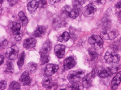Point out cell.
Here are the masks:
<instances>
[{
  "label": "cell",
  "mask_w": 121,
  "mask_h": 90,
  "mask_svg": "<svg viewBox=\"0 0 121 90\" xmlns=\"http://www.w3.org/2000/svg\"><path fill=\"white\" fill-rule=\"evenodd\" d=\"M39 6V3L36 0H32L28 3L27 5L28 10L31 13H34L38 7Z\"/></svg>",
  "instance_id": "cell-17"
},
{
  "label": "cell",
  "mask_w": 121,
  "mask_h": 90,
  "mask_svg": "<svg viewBox=\"0 0 121 90\" xmlns=\"http://www.w3.org/2000/svg\"><path fill=\"white\" fill-rule=\"evenodd\" d=\"M108 72L110 74V75L111 74H114L116 72H117L118 70V67L117 66H113L112 67H110L108 68V69H107Z\"/></svg>",
  "instance_id": "cell-31"
},
{
  "label": "cell",
  "mask_w": 121,
  "mask_h": 90,
  "mask_svg": "<svg viewBox=\"0 0 121 90\" xmlns=\"http://www.w3.org/2000/svg\"><path fill=\"white\" fill-rule=\"evenodd\" d=\"M25 57V52H23L21 53V55H20L19 58L18 59V60L17 61V63L18 67L20 69L22 68V67H23V66L24 65Z\"/></svg>",
  "instance_id": "cell-25"
},
{
  "label": "cell",
  "mask_w": 121,
  "mask_h": 90,
  "mask_svg": "<svg viewBox=\"0 0 121 90\" xmlns=\"http://www.w3.org/2000/svg\"><path fill=\"white\" fill-rule=\"evenodd\" d=\"M46 32V29L44 26H38L34 31L33 35L35 37H41L45 35Z\"/></svg>",
  "instance_id": "cell-18"
},
{
  "label": "cell",
  "mask_w": 121,
  "mask_h": 90,
  "mask_svg": "<svg viewBox=\"0 0 121 90\" xmlns=\"http://www.w3.org/2000/svg\"><path fill=\"white\" fill-rule=\"evenodd\" d=\"M3 0H1V4L3 3Z\"/></svg>",
  "instance_id": "cell-43"
},
{
  "label": "cell",
  "mask_w": 121,
  "mask_h": 90,
  "mask_svg": "<svg viewBox=\"0 0 121 90\" xmlns=\"http://www.w3.org/2000/svg\"><path fill=\"white\" fill-rule=\"evenodd\" d=\"M14 71V65L11 62H7L6 64L5 72L7 74H12Z\"/></svg>",
  "instance_id": "cell-23"
},
{
  "label": "cell",
  "mask_w": 121,
  "mask_h": 90,
  "mask_svg": "<svg viewBox=\"0 0 121 90\" xmlns=\"http://www.w3.org/2000/svg\"><path fill=\"white\" fill-rule=\"evenodd\" d=\"M39 6L41 7H44L45 5H46L47 2V0H39Z\"/></svg>",
  "instance_id": "cell-34"
},
{
  "label": "cell",
  "mask_w": 121,
  "mask_h": 90,
  "mask_svg": "<svg viewBox=\"0 0 121 90\" xmlns=\"http://www.w3.org/2000/svg\"><path fill=\"white\" fill-rule=\"evenodd\" d=\"M65 23H64L63 21H60L59 19L56 21H55V23H54V24L55 25V27H58V28L64 27Z\"/></svg>",
  "instance_id": "cell-32"
},
{
  "label": "cell",
  "mask_w": 121,
  "mask_h": 90,
  "mask_svg": "<svg viewBox=\"0 0 121 90\" xmlns=\"http://www.w3.org/2000/svg\"><path fill=\"white\" fill-rule=\"evenodd\" d=\"M8 1L9 2H11V1H13V0H8Z\"/></svg>",
  "instance_id": "cell-42"
},
{
  "label": "cell",
  "mask_w": 121,
  "mask_h": 90,
  "mask_svg": "<svg viewBox=\"0 0 121 90\" xmlns=\"http://www.w3.org/2000/svg\"><path fill=\"white\" fill-rule=\"evenodd\" d=\"M60 0H50L49 3L51 5H54L57 3H58L60 2Z\"/></svg>",
  "instance_id": "cell-37"
},
{
  "label": "cell",
  "mask_w": 121,
  "mask_h": 90,
  "mask_svg": "<svg viewBox=\"0 0 121 90\" xmlns=\"http://www.w3.org/2000/svg\"><path fill=\"white\" fill-rule=\"evenodd\" d=\"M96 11V7L93 4H89L82 9L83 15L87 17L93 16Z\"/></svg>",
  "instance_id": "cell-5"
},
{
  "label": "cell",
  "mask_w": 121,
  "mask_h": 90,
  "mask_svg": "<svg viewBox=\"0 0 121 90\" xmlns=\"http://www.w3.org/2000/svg\"><path fill=\"white\" fill-rule=\"evenodd\" d=\"M76 64V62L74 58L71 56H70L65 59L64 62V67L65 70H68L73 68Z\"/></svg>",
  "instance_id": "cell-7"
},
{
  "label": "cell",
  "mask_w": 121,
  "mask_h": 90,
  "mask_svg": "<svg viewBox=\"0 0 121 90\" xmlns=\"http://www.w3.org/2000/svg\"><path fill=\"white\" fill-rule=\"evenodd\" d=\"M88 42L90 44L93 46L94 48L98 50L103 46V41L102 38L98 35H93L89 38Z\"/></svg>",
  "instance_id": "cell-1"
},
{
  "label": "cell",
  "mask_w": 121,
  "mask_h": 90,
  "mask_svg": "<svg viewBox=\"0 0 121 90\" xmlns=\"http://www.w3.org/2000/svg\"><path fill=\"white\" fill-rule=\"evenodd\" d=\"M18 47L16 45H12L7 49L5 54L6 57L10 60H15L18 56Z\"/></svg>",
  "instance_id": "cell-3"
},
{
  "label": "cell",
  "mask_w": 121,
  "mask_h": 90,
  "mask_svg": "<svg viewBox=\"0 0 121 90\" xmlns=\"http://www.w3.org/2000/svg\"><path fill=\"white\" fill-rule=\"evenodd\" d=\"M119 19H120V20H121V10L120 11L119 13Z\"/></svg>",
  "instance_id": "cell-41"
},
{
  "label": "cell",
  "mask_w": 121,
  "mask_h": 90,
  "mask_svg": "<svg viewBox=\"0 0 121 90\" xmlns=\"http://www.w3.org/2000/svg\"><path fill=\"white\" fill-rule=\"evenodd\" d=\"M94 3H95L97 4H104L106 3V0H92Z\"/></svg>",
  "instance_id": "cell-36"
},
{
  "label": "cell",
  "mask_w": 121,
  "mask_h": 90,
  "mask_svg": "<svg viewBox=\"0 0 121 90\" xmlns=\"http://www.w3.org/2000/svg\"><path fill=\"white\" fill-rule=\"evenodd\" d=\"M27 68L29 71L31 72H34L37 68V65L34 62H31L28 64Z\"/></svg>",
  "instance_id": "cell-26"
},
{
  "label": "cell",
  "mask_w": 121,
  "mask_h": 90,
  "mask_svg": "<svg viewBox=\"0 0 121 90\" xmlns=\"http://www.w3.org/2000/svg\"><path fill=\"white\" fill-rule=\"evenodd\" d=\"M0 58H1V60H0V65H1L2 64H3V63L4 62V55H0Z\"/></svg>",
  "instance_id": "cell-39"
},
{
  "label": "cell",
  "mask_w": 121,
  "mask_h": 90,
  "mask_svg": "<svg viewBox=\"0 0 121 90\" xmlns=\"http://www.w3.org/2000/svg\"><path fill=\"white\" fill-rule=\"evenodd\" d=\"M84 77V72L81 70L76 71H72L69 73L67 78L70 82H78V80L83 78Z\"/></svg>",
  "instance_id": "cell-4"
},
{
  "label": "cell",
  "mask_w": 121,
  "mask_h": 90,
  "mask_svg": "<svg viewBox=\"0 0 121 90\" xmlns=\"http://www.w3.org/2000/svg\"><path fill=\"white\" fill-rule=\"evenodd\" d=\"M36 41L34 38H30L25 39L23 42V46L26 49H31L35 47Z\"/></svg>",
  "instance_id": "cell-11"
},
{
  "label": "cell",
  "mask_w": 121,
  "mask_h": 90,
  "mask_svg": "<svg viewBox=\"0 0 121 90\" xmlns=\"http://www.w3.org/2000/svg\"><path fill=\"white\" fill-rule=\"evenodd\" d=\"M9 90H18L21 89V85L15 81L12 82L9 85Z\"/></svg>",
  "instance_id": "cell-28"
},
{
  "label": "cell",
  "mask_w": 121,
  "mask_h": 90,
  "mask_svg": "<svg viewBox=\"0 0 121 90\" xmlns=\"http://www.w3.org/2000/svg\"><path fill=\"white\" fill-rule=\"evenodd\" d=\"M59 69V66L55 64H48L45 70V73L47 76H52L54 75Z\"/></svg>",
  "instance_id": "cell-6"
},
{
  "label": "cell",
  "mask_w": 121,
  "mask_h": 90,
  "mask_svg": "<svg viewBox=\"0 0 121 90\" xmlns=\"http://www.w3.org/2000/svg\"><path fill=\"white\" fill-rule=\"evenodd\" d=\"M70 39V35L67 32H64L58 38V41L60 42L65 43L67 42Z\"/></svg>",
  "instance_id": "cell-21"
},
{
  "label": "cell",
  "mask_w": 121,
  "mask_h": 90,
  "mask_svg": "<svg viewBox=\"0 0 121 90\" xmlns=\"http://www.w3.org/2000/svg\"><path fill=\"white\" fill-rule=\"evenodd\" d=\"M52 78L49 76H46L45 77L42 81V84L44 87L47 88V89H52L53 88V86L55 85H53L52 83Z\"/></svg>",
  "instance_id": "cell-16"
},
{
  "label": "cell",
  "mask_w": 121,
  "mask_h": 90,
  "mask_svg": "<svg viewBox=\"0 0 121 90\" xmlns=\"http://www.w3.org/2000/svg\"><path fill=\"white\" fill-rule=\"evenodd\" d=\"M19 81L23 85L29 86L32 83V79L31 77H30L29 72L28 71H25L21 76Z\"/></svg>",
  "instance_id": "cell-9"
},
{
  "label": "cell",
  "mask_w": 121,
  "mask_h": 90,
  "mask_svg": "<svg viewBox=\"0 0 121 90\" xmlns=\"http://www.w3.org/2000/svg\"><path fill=\"white\" fill-rule=\"evenodd\" d=\"M52 48V43L50 41L48 40L43 45L40 51V54H48Z\"/></svg>",
  "instance_id": "cell-15"
},
{
  "label": "cell",
  "mask_w": 121,
  "mask_h": 90,
  "mask_svg": "<svg viewBox=\"0 0 121 90\" xmlns=\"http://www.w3.org/2000/svg\"><path fill=\"white\" fill-rule=\"evenodd\" d=\"M8 41L7 40L5 39L4 41H3L1 43V47H2L3 49H4L6 47V46L8 45Z\"/></svg>",
  "instance_id": "cell-35"
},
{
  "label": "cell",
  "mask_w": 121,
  "mask_h": 90,
  "mask_svg": "<svg viewBox=\"0 0 121 90\" xmlns=\"http://www.w3.org/2000/svg\"><path fill=\"white\" fill-rule=\"evenodd\" d=\"M95 73L101 78H107L110 75L108 70H106L104 67L101 66H99L96 68Z\"/></svg>",
  "instance_id": "cell-13"
},
{
  "label": "cell",
  "mask_w": 121,
  "mask_h": 90,
  "mask_svg": "<svg viewBox=\"0 0 121 90\" xmlns=\"http://www.w3.org/2000/svg\"><path fill=\"white\" fill-rule=\"evenodd\" d=\"M65 47L63 45H57L54 48V52L58 58L61 59L65 56Z\"/></svg>",
  "instance_id": "cell-12"
},
{
  "label": "cell",
  "mask_w": 121,
  "mask_h": 90,
  "mask_svg": "<svg viewBox=\"0 0 121 90\" xmlns=\"http://www.w3.org/2000/svg\"><path fill=\"white\" fill-rule=\"evenodd\" d=\"M18 16L21 19V21L22 22V24L23 26H26L28 22V19L27 17L25 16L24 13L21 11L18 13Z\"/></svg>",
  "instance_id": "cell-24"
},
{
  "label": "cell",
  "mask_w": 121,
  "mask_h": 90,
  "mask_svg": "<svg viewBox=\"0 0 121 90\" xmlns=\"http://www.w3.org/2000/svg\"><path fill=\"white\" fill-rule=\"evenodd\" d=\"M14 34V37L15 39L17 41H21V39L22 37V32L21 31H17L16 32L13 33Z\"/></svg>",
  "instance_id": "cell-30"
},
{
  "label": "cell",
  "mask_w": 121,
  "mask_h": 90,
  "mask_svg": "<svg viewBox=\"0 0 121 90\" xmlns=\"http://www.w3.org/2000/svg\"><path fill=\"white\" fill-rule=\"evenodd\" d=\"M82 85L80 84L78 82H70L68 85V87L71 90H78L82 89Z\"/></svg>",
  "instance_id": "cell-19"
},
{
  "label": "cell",
  "mask_w": 121,
  "mask_h": 90,
  "mask_svg": "<svg viewBox=\"0 0 121 90\" xmlns=\"http://www.w3.org/2000/svg\"><path fill=\"white\" fill-rule=\"evenodd\" d=\"M21 25H20L19 23H15V22L12 23L11 29L13 33L21 31Z\"/></svg>",
  "instance_id": "cell-29"
},
{
  "label": "cell",
  "mask_w": 121,
  "mask_h": 90,
  "mask_svg": "<svg viewBox=\"0 0 121 90\" xmlns=\"http://www.w3.org/2000/svg\"><path fill=\"white\" fill-rule=\"evenodd\" d=\"M116 7L118 8H121V0H120V1L119 2H118L116 4Z\"/></svg>",
  "instance_id": "cell-40"
},
{
  "label": "cell",
  "mask_w": 121,
  "mask_h": 90,
  "mask_svg": "<svg viewBox=\"0 0 121 90\" xmlns=\"http://www.w3.org/2000/svg\"><path fill=\"white\" fill-rule=\"evenodd\" d=\"M106 62L109 64L118 63L120 60V56L116 52L113 51H108L104 56Z\"/></svg>",
  "instance_id": "cell-2"
},
{
  "label": "cell",
  "mask_w": 121,
  "mask_h": 90,
  "mask_svg": "<svg viewBox=\"0 0 121 90\" xmlns=\"http://www.w3.org/2000/svg\"><path fill=\"white\" fill-rule=\"evenodd\" d=\"M76 1L82 5L87 2V0H76Z\"/></svg>",
  "instance_id": "cell-38"
},
{
  "label": "cell",
  "mask_w": 121,
  "mask_h": 90,
  "mask_svg": "<svg viewBox=\"0 0 121 90\" xmlns=\"http://www.w3.org/2000/svg\"><path fill=\"white\" fill-rule=\"evenodd\" d=\"M40 56H41L40 60L42 65H45L49 62L50 58L48 54H40Z\"/></svg>",
  "instance_id": "cell-27"
},
{
  "label": "cell",
  "mask_w": 121,
  "mask_h": 90,
  "mask_svg": "<svg viewBox=\"0 0 121 90\" xmlns=\"http://www.w3.org/2000/svg\"><path fill=\"white\" fill-rule=\"evenodd\" d=\"M95 71L87 75L86 77L83 78V81L82 82V86L85 88H89L92 85V80L95 76Z\"/></svg>",
  "instance_id": "cell-8"
},
{
  "label": "cell",
  "mask_w": 121,
  "mask_h": 90,
  "mask_svg": "<svg viewBox=\"0 0 121 90\" xmlns=\"http://www.w3.org/2000/svg\"><path fill=\"white\" fill-rule=\"evenodd\" d=\"M101 38L106 40H113L116 37V33L114 31L106 29L101 32Z\"/></svg>",
  "instance_id": "cell-10"
},
{
  "label": "cell",
  "mask_w": 121,
  "mask_h": 90,
  "mask_svg": "<svg viewBox=\"0 0 121 90\" xmlns=\"http://www.w3.org/2000/svg\"><path fill=\"white\" fill-rule=\"evenodd\" d=\"M121 82V71L118 72L112 80L111 88L112 90H116Z\"/></svg>",
  "instance_id": "cell-14"
},
{
  "label": "cell",
  "mask_w": 121,
  "mask_h": 90,
  "mask_svg": "<svg viewBox=\"0 0 121 90\" xmlns=\"http://www.w3.org/2000/svg\"><path fill=\"white\" fill-rule=\"evenodd\" d=\"M88 53L90 55L91 60L93 62L96 61L98 59V55L95 51V48H90L88 50Z\"/></svg>",
  "instance_id": "cell-20"
},
{
  "label": "cell",
  "mask_w": 121,
  "mask_h": 90,
  "mask_svg": "<svg viewBox=\"0 0 121 90\" xmlns=\"http://www.w3.org/2000/svg\"><path fill=\"white\" fill-rule=\"evenodd\" d=\"M7 85V82L5 81H1L0 82V90H4Z\"/></svg>",
  "instance_id": "cell-33"
},
{
  "label": "cell",
  "mask_w": 121,
  "mask_h": 90,
  "mask_svg": "<svg viewBox=\"0 0 121 90\" xmlns=\"http://www.w3.org/2000/svg\"><path fill=\"white\" fill-rule=\"evenodd\" d=\"M79 9L76 8H73L71 9L69 14V16L72 19H75L78 16L79 14Z\"/></svg>",
  "instance_id": "cell-22"
}]
</instances>
